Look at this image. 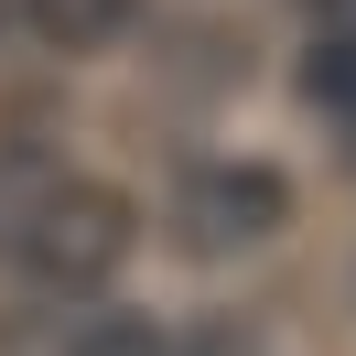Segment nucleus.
Listing matches in <instances>:
<instances>
[{
    "mask_svg": "<svg viewBox=\"0 0 356 356\" xmlns=\"http://www.w3.org/2000/svg\"><path fill=\"white\" fill-rule=\"evenodd\" d=\"M173 227H184V248H205V259L259 248V238H281V227H291V184L270 173V162H205V173H184Z\"/></svg>",
    "mask_w": 356,
    "mask_h": 356,
    "instance_id": "2",
    "label": "nucleus"
},
{
    "mask_svg": "<svg viewBox=\"0 0 356 356\" xmlns=\"http://www.w3.org/2000/svg\"><path fill=\"white\" fill-rule=\"evenodd\" d=\"M54 195V162H33V152H0V270L22 259V238H33V205Z\"/></svg>",
    "mask_w": 356,
    "mask_h": 356,
    "instance_id": "4",
    "label": "nucleus"
},
{
    "mask_svg": "<svg viewBox=\"0 0 356 356\" xmlns=\"http://www.w3.org/2000/svg\"><path fill=\"white\" fill-rule=\"evenodd\" d=\"M0 356H65L54 334H33V324H0Z\"/></svg>",
    "mask_w": 356,
    "mask_h": 356,
    "instance_id": "6",
    "label": "nucleus"
},
{
    "mask_svg": "<svg viewBox=\"0 0 356 356\" xmlns=\"http://www.w3.org/2000/svg\"><path fill=\"white\" fill-rule=\"evenodd\" d=\"M130 238H140V216H130V195H108V184H87V173H54V195L33 205V238H22V281H44V291H97L119 259H130Z\"/></svg>",
    "mask_w": 356,
    "mask_h": 356,
    "instance_id": "1",
    "label": "nucleus"
},
{
    "mask_svg": "<svg viewBox=\"0 0 356 356\" xmlns=\"http://www.w3.org/2000/svg\"><path fill=\"white\" fill-rule=\"evenodd\" d=\"M22 22L44 33L54 54H108L130 33V0H22Z\"/></svg>",
    "mask_w": 356,
    "mask_h": 356,
    "instance_id": "3",
    "label": "nucleus"
},
{
    "mask_svg": "<svg viewBox=\"0 0 356 356\" xmlns=\"http://www.w3.org/2000/svg\"><path fill=\"white\" fill-rule=\"evenodd\" d=\"M313 108H334V130H346V152H356V11H346V33L313 54Z\"/></svg>",
    "mask_w": 356,
    "mask_h": 356,
    "instance_id": "5",
    "label": "nucleus"
}]
</instances>
